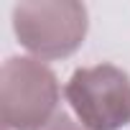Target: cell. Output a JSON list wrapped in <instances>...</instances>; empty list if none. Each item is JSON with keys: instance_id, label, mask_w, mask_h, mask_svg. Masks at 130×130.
Instances as JSON below:
<instances>
[{"instance_id": "277c9868", "label": "cell", "mask_w": 130, "mask_h": 130, "mask_svg": "<svg viewBox=\"0 0 130 130\" xmlns=\"http://www.w3.org/2000/svg\"><path fill=\"white\" fill-rule=\"evenodd\" d=\"M38 130H87V127L77 120V115L69 110L67 102H61L59 110L54 112V117H51L43 127H38Z\"/></svg>"}, {"instance_id": "3957f363", "label": "cell", "mask_w": 130, "mask_h": 130, "mask_svg": "<svg viewBox=\"0 0 130 130\" xmlns=\"http://www.w3.org/2000/svg\"><path fill=\"white\" fill-rule=\"evenodd\" d=\"M64 102L87 130H120L130 122V77L115 64L82 67L64 87Z\"/></svg>"}, {"instance_id": "7a4b0ae2", "label": "cell", "mask_w": 130, "mask_h": 130, "mask_svg": "<svg viewBox=\"0 0 130 130\" xmlns=\"http://www.w3.org/2000/svg\"><path fill=\"white\" fill-rule=\"evenodd\" d=\"M13 31L38 59L72 56L87 36V8L77 0H26L13 8Z\"/></svg>"}, {"instance_id": "6da1fadb", "label": "cell", "mask_w": 130, "mask_h": 130, "mask_svg": "<svg viewBox=\"0 0 130 130\" xmlns=\"http://www.w3.org/2000/svg\"><path fill=\"white\" fill-rule=\"evenodd\" d=\"M61 105L56 74L41 59L10 56L0 69V120L5 130H38Z\"/></svg>"}]
</instances>
